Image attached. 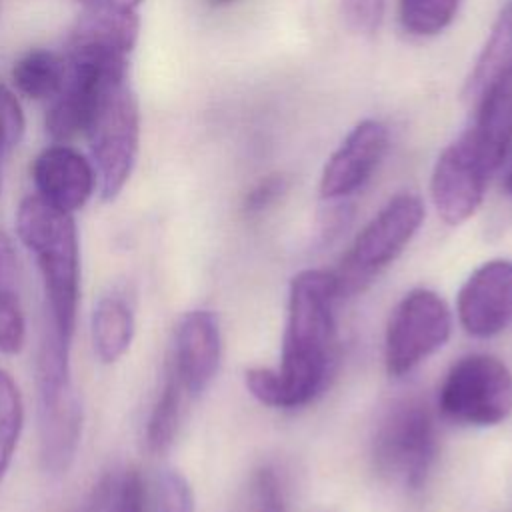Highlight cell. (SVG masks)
<instances>
[{
    "mask_svg": "<svg viewBox=\"0 0 512 512\" xmlns=\"http://www.w3.org/2000/svg\"><path fill=\"white\" fill-rule=\"evenodd\" d=\"M222 358V332L212 310H188L174 328L168 368L178 376L188 396H202L218 374Z\"/></svg>",
    "mask_w": 512,
    "mask_h": 512,
    "instance_id": "cell-11",
    "label": "cell"
},
{
    "mask_svg": "<svg viewBox=\"0 0 512 512\" xmlns=\"http://www.w3.org/2000/svg\"><path fill=\"white\" fill-rule=\"evenodd\" d=\"M288 186H290V180L282 172H272L262 176L244 196V212L250 216L266 212L288 192Z\"/></svg>",
    "mask_w": 512,
    "mask_h": 512,
    "instance_id": "cell-27",
    "label": "cell"
},
{
    "mask_svg": "<svg viewBox=\"0 0 512 512\" xmlns=\"http://www.w3.org/2000/svg\"><path fill=\"white\" fill-rule=\"evenodd\" d=\"M230 512H286L284 490L274 468H254L238 488Z\"/></svg>",
    "mask_w": 512,
    "mask_h": 512,
    "instance_id": "cell-22",
    "label": "cell"
},
{
    "mask_svg": "<svg viewBox=\"0 0 512 512\" xmlns=\"http://www.w3.org/2000/svg\"><path fill=\"white\" fill-rule=\"evenodd\" d=\"M78 2H82L84 6H90V4H94V2H100V0H78Z\"/></svg>",
    "mask_w": 512,
    "mask_h": 512,
    "instance_id": "cell-33",
    "label": "cell"
},
{
    "mask_svg": "<svg viewBox=\"0 0 512 512\" xmlns=\"http://www.w3.org/2000/svg\"><path fill=\"white\" fill-rule=\"evenodd\" d=\"M438 452L436 422L420 398L394 400L378 420L372 438V462L390 484L420 490Z\"/></svg>",
    "mask_w": 512,
    "mask_h": 512,
    "instance_id": "cell-4",
    "label": "cell"
},
{
    "mask_svg": "<svg viewBox=\"0 0 512 512\" xmlns=\"http://www.w3.org/2000/svg\"><path fill=\"white\" fill-rule=\"evenodd\" d=\"M68 62L50 50H30L12 68L16 88L32 100H52L64 86Z\"/></svg>",
    "mask_w": 512,
    "mask_h": 512,
    "instance_id": "cell-20",
    "label": "cell"
},
{
    "mask_svg": "<svg viewBox=\"0 0 512 512\" xmlns=\"http://www.w3.org/2000/svg\"><path fill=\"white\" fill-rule=\"evenodd\" d=\"M38 434L42 468L60 476L72 466L82 436V406L70 374V344L42 330L38 360Z\"/></svg>",
    "mask_w": 512,
    "mask_h": 512,
    "instance_id": "cell-3",
    "label": "cell"
},
{
    "mask_svg": "<svg viewBox=\"0 0 512 512\" xmlns=\"http://www.w3.org/2000/svg\"><path fill=\"white\" fill-rule=\"evenodd\" d=\"M148 484L140 468L114 470L108 512H148Z\"/></svg>",
    "mask_w": 512,
    "mask_h": 512,
    "instance_id": "cell-24",
    "label": "cell"
},
{
    "mask_svg": "<svg viewBox=\"0 0 512 512\" xmlns=\"http://www.w3.org/2000/svg\"><path fill=\"white\" fill-rule=\"evenodd\" d=\"M138 32L140 18L136 10L120 8L108 0L94 2L86 6L70 30L68 56H128Z\"/></svg>",
    "mask_w": 512,
    "mask_h": 512,
    "instance_id": "cell-15",
    "label": "cell"
},
{
    "mask_svg": "<svg viewBox=\"0 0 512 512\" xmlns=\"http://www.w3.org/2000/svg\"><path fill=\"white\" fill-rule=\"evenodd\" d=\"M338 300L332 272L308 268L290 280L280 366L244 372L252 398L270 408L294 410L322 394L338 360Z\"/></svg>",
    "mask_w": 512,
    "mask_h": 512,
    "instance_id": "cell-1",
    "label": "cell"
},
{
    "mask_svg": "<svg viewBox=\"0 0 512 512\" xmlns=\"http://www.w3.org/2000/svg\"><path fill=\"white\" fill-rule=\"evenodd\" d=\"M108 2L116 4L120 8H128V10H136L142 4V0H108Z\"/></svg>",
    "mask_w": 512,
    "mask_h": 512,
    "instance_id": "cell-30",
    "label": "cell"
},
{
    "mask_svg": "<svg viewBox=\"0 0 512 512\" xmlns=\"http://www.w3.org/2000/svg\"><path fill=\"white\" fill-rule=\"evenodd\" d=\"M156 512H194L192 488L180 472L168 470L162 476Z\"/></svg>",
    "mask_w": 512,
    "mask_h": 512,
    "instance_id": "cell-28",
    "label": "cell"
},
{
    "mask_svg": "<svg viewBox=\"0 0 512 512\" xmlns=\"http://www.w3.org/2000/svg\"><path fill=\"white\" fill-rule=\"evenodd\" d=\"M386 0H340L344 26L356 36H374L382 24Z\"/></svg>",
    "mask_w": 512,
    "mask_h": 512,
    "instance_id": "cell-25",
    "label": "cell"
},
{
    "mask_svg": "<svg viewBox=\"0 0 512 512\" xmlns=\"http://www.w3.org/2000/svg\"><path fill=\"white\" fill-rule=\"evenodd\" d=\"M508 194L512 196V172H510V176H508Z\"/></svg>",
    "mask_w": 512,
    "mask_h": 512,
    "instance_id": "cell-32",
    "label": "cell"
},
{
    "mask_svg": "<svg viewBox=\"0 0 512 512\" xmlns=\"http://www.w3.org/2000/svg\"><path fill=\"white\" fill-rule=\"evenodd\" d=\"M112 482H114V470L104 472L94 482V486L84 494V498L72 508V512H108Z\"/></svg>",
    "mask_w": 512,
    "mask_h": 512,
    "instance_id": "cell-29",
    "label": "cell"
},
{
    "mask_svg": "<svg viewBox=\"0 0 512 512\" xmlns=\"http://www.w3.org/2000/svg\"><path fill=\"white\" fill-rule=\"evenodd\" d=\"M24 426V402L14 378L0 368V480L6 474Z\"/></svg>",
    "mask_w": 512,
    "mask_h": 512,
    "instance_id": "cell-23",
    "label": "cell"
},
{
    "mask_svg": "<svg viewBox=\"0 0 512 512\" xmlns=\"http://www.w3.org/2000/svg\"><path fill=\"white\" fill-rule=\"evenodd\" d=\"M68 74L62 90L52 98L46 114L48 136L64 144L90 130L104 94L128 80L126 56H68Z\"/></svg>",
    "mask_w": 512,
    "mask_h": 512,
    "instance_id": "cell-9",
    "label": "cell"
},
{
    "mask_svg": "<svg viewBox=\"0 0 512 512\" xmlns=\"http://www.w3.org/2000/svg\"><path fill=\"white\" fill-rule=\"evenodd\" d=\"M24 112L16 96L0 84V156L18 146L24 134Z\"/></svg>",
    "mask_w": 512,
    "mask_h": 512,
    "instance_id": "cell-26",
    "label": "cell"
},
{
    "mask_svg": "<svg viewBox=\"0 0 512 512\" xmlns=\"http://www.w3.org/2000/svg\"><path fill=\"white\" fill-rule=\"evenodd\" d=\"M452 312L430 288L406 292L390 312L384 332V366L390 376H404L438 352L450 338Z\"/></svg>",
    "mask_w": 512,
    "mask_h": 512,
    "instance_id": "cell-8",
    "label": "cell"
},
{
    "mask_svg": "<svg viewBox=\"0 0 512 512\" xmlns=\"http://www.w3.org/2000/svg\"><path fill=\"white\" fill-rule=\"evenodd\" d=\"M438 410L462 426H496L512 414V372L496 356L474 352L456 360L438 390Z\"/></svg>",
    "mask_w": 512,
    "mask_h": 512,
    "instance_id": "cell-6",
    "label": "cell"
},
{
    "mask_svg": "<svg viewBox=\"0 0 512 512\" xmlns=\"http://www.w3.org/2000/svg\"><path fill=\"white\" fill-rule=\"evenodd\" d=\"M212 6H228V4H232L234 0H208Z\"/></svg>",
    "mask_w": 512,
    "mask_h": 512,
    "instance_id": "cell-31",
    "label": "cell"
},
{
    "mask_svg": "<svg viewBox=\"0 0 512 512\" xmlns=\"http://www.w3.org/2000/svg\"><path fill=\"white\" fill-rule=\"evenodd\" d=\"M490 178L450 142L436 158L430 176V198L438 216L448 226H460L470 220L484 200Z\"/></svg>",
    "mask_w": 512,
    "mask_h": 512,
    "instance_id": "cell-13",
    "label": "cell"
},
{
    "mask_svg": "<svg viewBox=\"0 0 512 512\" xmlns=\"http://www.w3.org/2000/svg\"><path fill=\"white\" fill-rule=\"evenodd\" d=\"M460 4L462 0H398V20L412 36H436L452 24Z\"/></svg>",
    "mask_w": 512,
    "mask_h": 512,
    "instance_id": "cell-21",
    "label": "cell"
},
{
    "mask_svg": "<svg viewBox=\"0 0 512 512\" xmlns=\"http://www.w3.org/2000/svg\"><path fill=\"white\" fill-rule=\"evenodd\" d=\"M26 340V318L20 294L16 252L0 228V352L18 354Z\"/></svg>",
    "mask_w": 512,
    "mask_h": 512,
    "instance_id": "cell-18",
    "label": "cell"
},
{
    "mask_svg": "<svg viewBox=\"0 0 512 512\" xmlns=\"http://www.w3.org/2000/svg\"><path fill=\"white\" fill-rule=\"evenodd\" d=\"M16 232L32 254L46 300V326L72 344L80 302V244L72 212L26 196L16 212Z\"/></svg>",
    "mask_w": 512,
    "mask_h": 512,
    "instance_id": "cell-2",
    "label": "cell"
},
{
    "mask_svg": "<svg viewBox=\"0 0 512 512\" xmlns=\"http://www.w3.org/2000/svg\"><path fill=\"white\" fill-rule=\"evenodd\" d=\"M512 70V4H508L496 18L490 36L480 50L470 76L464 82L462 98L474 106L486 90Z\"/></svg>",
    "mask_w": 512,
    "mask_h": 512,
    "instance_id": "cell-17",
    "label": "cell"
},
{
    "mask_svg": "<svg viewBox=\"0 0 512 512\" xmlns=\"http://www.w3.org/2000/svg\"><path fill=\"white\" fill-rule=\"evenodd\" d=\"M136 320L130 300L120 292L100 296L92 312V344L104 364L118 362L134 340Z\"/></svg>",
    "mask_w": 512,
    "mask_h": 512,
    "instance_id": "cell-16",
    "label": "cell"
},
{
    "mask_svg": "<svg viewBox=\"0 0 512 512\" xmlns=\"http://www.w3.org/2000/svg\"><path fill=\"white\" fill-rule=\"evenodd\" d=\"M424 220V204L414 192L392 196L360 230L332 272L340 298L360 292L410 244Z\"/></svg>",
    "mask_w": 512,
    "mask_h": 512,
    "instance_id": "cell-5",
    "label": "cell"
},
{
    "mask_svg": "<svg viewBox=\"0 0 512 512\" xmlns=\"http://www.w3.org/2000/svg\"><path fill=\"white\" fill-rule=\"evenodd\" d=\"M32 180L40 198L66 212L82 208L96 186V174L90 160L66 144L50 146L36 156L32 164Z\"/></svg>",
    "mask_w": 512,
    "mask_h": 512,
    "instance_id": "cell-14",
    "label": "cell"
},
{
    "mask_svg": "<svg viewBox=\"0 0 512 512\" xmlns=\"http://www.w3.org/2000/svg\"><path fill=\"white\" fill-rule=\"evenodd\" d=\"M86 138L100 196L114 200L130 180L140 142V108L128 80L104 94Z\"/></svg>",
    "mask_w": 512,
    "mask_h": 512,
    "instance_id": "cell-7",
    "label": "cell"
},
{
    "mask_svg": "<svg viewBox=\"0 0 512 512\" xmlns=\"http://www.w3.org/2000/svg\"><path fill=\"white\" fill-rule=\"evenodd\" d=\"M388 150V128L380 120L358 122L326 160L320 176V198L348 200L376 172Z\"/></svg>",
    "mask_w": 512,
    "mask_h": 512,
    "instance_id": "cell-12",
    "label": "cell"
},
{
    "mask_svg": "<svg viewBox=\"0 0 512 512\" xmlns=\"http://www.w3.org/2000/svg\"><path fill=\"white\" fill-rule=\"evenodd\" d=\"M188 400L192 398L184 390L182 382L166 366L160 392L152 404L144 430V442L152 454H164L174 444Z\"/></svg>",
    "mask_w": 512,
    "mask_h": 512,
    "instance_id": "cell-19",
    "label": "cell"
},
{
    "mask_svg": "<svg viewBox=\"0 0 512 512\" xmlns=\"http://www.w3.org/2000/svg\"><path fill=\"white\" fill-rule=\"evenodd\" d=\"M460 326L474 338H492L512 328V260L480 264L456 298Z\"/></svg>",
    "mask_w": 512,
    "mask_h": 512,
    "instance_id": "cell-10",
    "label": "cell"
}]
</instances>
